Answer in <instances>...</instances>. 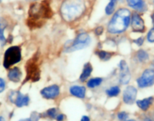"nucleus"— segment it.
I'll use <instances>...</instances> for the list:
<instances>
[{
	"label": "nucleus",
	"mask_w": 154,
	"mask_h": 121,
	"mask_svg": "<svg viewBox=\"0 0 154 121\" xmlns=\"http://www.w3.org/2000/svg\"><path fill=\"white\" fill-rule=\"evenodd\" d=\"M52 15L48 0H44L41 3H34L29 10V26H41L44 19L49 18Z\"/></svg>",
	"instance_id": "obj_1"
},
{
	"label": "nucleus",
	"mask_w": 154,
	"mask_h": 121,
	"mask_svg": "<svg viewBox=\"0 0 154 121\" xmlns=\"http://www.w3.org/2000/svg\"><path fill=\"white\" fill-rule=\"evenodd\" d=\"M84 11L85 5L82 0H65L60 8L62 17L66 21H72L79 18Z\"/></svg>",
	"instance_id": "obj_2"
},
{
	"label": "nucleus",
	"mask_w": 154,
	"mask_h": 121,
	"mask_svg": "<svg viewBox=\"0 0 154 121\" xmlns=\"http://www.w3.org/2000/svg\"><path fill=\"white\" fill-rule=\"evenodd\" d=\"M131 14L126 8L118 10L108 24V31L110 33H120L127 29L130 23Z\"/></svg>",
	"instance_id": "obj_3"
},
{
	"label": "nucleus",
	"mask_w": 154,
	"mask_h": 121,
	"mask_svg": "<svg viewBox=\"0 0 154 121\" xmlns=\"http://www.w3.org/2000/svg\"><path fill=\"white\" fill-rule=\"evenodd\" d=\"M21 60V50L19 46H11L5 51L4 54L3 66L8 69Z\"/></svg>",
	"instance_id": "obj_4"
},
{
	"label": "nucleus",
	"mask_w": 154,
	"mask_h": 121,
	"mask_svg": "<svg viewBox=\"0 0 154 121\" xmlns=\"http://www.w3.org/2000/svg\"><path fill=\"white\" fill-rule=\"evenodd\" d=\"M38 62V57L36 55H34L27 61L26 65V81L31 80L32 82H36L40 79V69Z\"/></svg>",
	"instance_id": "obj_5"
},
{
	"label": "nucleus",
	"mask_w": 154,
	"mask_h": 121,
	"mask_svg": "<svg viewBox=\"0 0 154 121\" xmlns=\"http://www.w3.org/2000/svg\"><path fill=\"white\" fill-rule=\"evenodd\" d=\"M90 42H91V39L87 33H80L79 35H78V36L75 38L73 42H71L69 46L66 47L65 51L67 52H71V51H76V50L82 49L89 45Z\"/></svg>",
	"instance_id": "obj_6"
},
{
	"label": "nucleus",
	"mask_w": 154,
	"mask_h": 121,
	"mask_svg": "<svg viewBox=\"0 0 154 121\" xmlns=\"http://www.w3.org/2000/svg\"><path fill=\"white\" fill-rule=\"evenodd\" d=\"M137 85L140 88H146L154 84V70L152 69H146L142 73L141 76L137 80Z\"/></svg>",
	"instance_id": "obj_7"
},
{
	"label": "nucleus",
	"mask_w": 154,
	"mask_h": 121,
	"mask_svg": "<svg viewBox=\"0 0 154 121\" xmlns=\"http://www.w3.org/2000/svg\"><path fill=\"white\" fill-rule=\"evenodd\" d=\"M10 101L14 103L16 106L19 107L28 105L29 101V98L28 95H23L20 92H11L9 95Z\"/></svg>",
	"instance_id": "obj_8"
},
{
	"label": "nucleus",
	"mask_w": 154,
	"mask_h": 121,
	"mask_svg": "<svg viewBox=\"0 0 154 121\" xmlns=\"http://www.w3.org/2000/svg\"><path fill=\"white\" fill-rule=\"evenodd\" d=\"M41 95L47 99H53L58 96L60 94V88L57 85H50L48 87H45L41 91Z\"/></svg>",
	"instance_id": "obj_9"
},
{
	"label": "nucleus",
	"mask_w": 154,
	"mask_h": 121,
	"mask_svg": "<svg viewBox=\"0 0 154 121\" xmlns=\"http://www.w3.org/2000/svg\"><path fill=\"white\" fill-rule=\"evenodd\" d=\"M119 81L122 84H128L131 79V74L125 60H121V62L119 63Z\"/></svg>",
	"instance_id": "obj_10"
},
{
	"label": "nucleus",
	"mask_w": 154,
	"mask_h": 121,
	"mask_svg": "<svg viewBox=\"0 0 154 121\" xmlns=\"http://www.w3.org/2000/svg\"><path fill=\"white\" fill-rule=\"evenodd\" d=\"M137 91L135 87L128 86L123 92V101L127 104H131L134 102L137 97Z\"/></svg>",
	"instance_id": "obj_11"
},
{
	"label": "nucleus",
	"mask_w": 154,
	"mask_h": 121,
	"mask_svg": "<svg viewBox=\"0 0 154 121\" xmlns=\"http://www.w3.org/2000/svg\"><path fill=\"white\" fill-rule=\"evenodd\" d=\"M131 27L134 32H143L144 30V22L137 14H134L131 18Z\"/></svg>",
	"instance_id": "obj_12"
},
{
	"label": "nucleus",
	"mask_w": 154,
	"mask_h": 121,
	"mask_svg": "<svg viewBox=\"0 0 154 121\" xmlns=\"http://www.w3.org/2000/svg\"><path fill=\"white\" fill-rule=\"evenodd\" d=\"M69 92L74 96L79 98H85V88L84 86L79 85H72L69 88Z\"/></svg>",
	"instance_id": "obj_13"
},
{
	"label": "nucleus",
	"mask_w": 154,
	"mask_h": 121,
	"mask_svg": "<svg viewBox=\"0 0 154 121\" xmlns=\"http://www.w3.org/2000/svg\"><path fill=\"white\" fill-rule=\"evenodd\" d=\"M21 76V71L18 67H14V68L11 69L8 73V79L14 82H18L20 80Z\"/></svg>",
	"instance_id": "obj_14"
},
{
	"label": "nucleus",
	"mask_w": 154,
	"mask_h": 121,
	"mask_svg": "<svg viewBox=\"0 0 154 121\" xmlns=\"http://www.w3.org/2000/svg\"><path fill=\"white\" fill-rule=\"evenodd\" d=\"M154 101L153 97H149V98H144L143 100H138L137 101V105L140 107L141 110H148L151 104H152Z\"/></svg>",
	"instance_id": "obj_15"
},
{
	"label": "nucleus",
	"mask_w": 154,
	"mask_h": 121,
	"mask_svg": "<svg viewBox=\"0 0 154 121\" xmlns=\"http://www.w3.org/2000/svg\"><path fill=\"white\" fill-rule=\"evenodd\" d=\"M127 2L130 7L138 11H143L145 8V4L142 0H127Z\"/></svg>",
	"instance_id": "obj_16"
},
{
	"label": "nucleus",
	"mask_w": 154,
	"mask_h": 121,
	"mask_svg": "<svg viewBox=\"0 0 154 121\" xmlns=\"http://www.w3.org/2000/svg\"><path fill=\"white\" fill-rule=\"evenodd\" d=\"M91 71H92V67H91V64L90 63H86V64L84 65L83 70H82V73L80 76V80L81 81H85L89 77V76L91 75Z\"/></svg>",
	"instance_id": "obj_17"
},
{
	"label": "nucleus",
	"mask_w": 154,
	"mask_h": 121,
	"mask_svg": "<svg viewBox=\"0 0 154 121\" xmlns=\"http://www.w3.org/2000/svg\"><path fill=\"white\" fill-rule=\"evenodd\" d=\"M102 82V79L101 78H92V79H89L88 82H87V85H88L89 88H95V87L98 86L101 84Z\"/></svg>",
	"instance_id": "obj_18"
},
{
	"label": "nucleus",
	"mask_w": 154,
	"mask_h": 121,
	"mask_svg": "<svg viewBox=\"0 0 154 121\" xmlns=\"http://www.w3.org/2000/svg\"><path fill=\"white\" fill-rule=\"evenodd\" d=\"M119 92H120V88L119 86H112L106 91V95L109 97L117 96Z\"/></svg>",
	"instance_id": "obj_19"
},
{
	"label": "nucleus",
	"mask_w": 154,
	"mask_h": 121,
	"mask_svg": "<svg viewBox=\"0 0 154 121\" xmlns=\"http://www.w3.org/2000/svg\"><path fill=\"white\" fill-rule=\"evenodd\" d=\"M5 26H6V25H5V22L3 21V20L0 18V42L2 45H4V43L6 41V39L4 36V29H5Z\"/></svg>",
	"instance_id": "obj_20"
},
{
	"label": "nucleus",
	"mask_w": 154,
	"mask_h": 121,
	"mask_svg": "<svg viewBox=\"0 0 154 121\" xmlns=\"http://www.w3.org/2000/svg\"><path fill=\"white\" fill-rule=\"evenodd\" d=\"M96 54L98 55V57L101 59L102 60H108L112 56V54L108 51H103V50H100V51H97L96 52Z\"/></svg>",
	"instance_id": "obj_21"
},
{
	"label": "nucleus",
	"mask_w": 154,
	"mask_h": 121,
	"mask_svg": "<svg viewBox=\"0 0 154 121\" xmlns=\"http://www.w3.org/2000/svg\"><path fill=\"white\" fill-rule=\"evenodd\" d=\"M116 1V0H110L109 3L106 5V14H111L114 11V8H115Z\"/></svg>",
	"instance_id": "obj_22"
},
{
	"label": "nucleus",
	"mask_w": 154,
	"mask_h": 121,
	"mask_svg": "<svg viewBox=\"0 0 154 121\" xmlns=\"http://www.w3.org/2000/svg\"><path fill=\"white\" fill-rule=\"evenodd\" d=\"M137 58H138V60H140V61H141V62L146 60L148 59V57H149L147 53H146L145 51H143V50H140V51L137 52Z\"/></svg>",
	"instance_id": "obj_23"
},
{
	"label": "nucleus",
	"mask_w": 154,
	"mask_h": 121,
	"mask_svg": "<svg viewBox=\"0 0 154 121\" xmlns=\"http://www.w3.org/2000/svg\"><path fill=\"white\" fill-rule=\"evenodd\" d=\"M46 113L47 115L48 116H50L51 118H56V116H57V109L51 108L49 110H48V111Z\"/></svg>",
	"instance_id": "obj_24"
},
{
	"label": "nucleus",
	"mask_w": 154,
	"mask_h": 121,
	"mask_svg": "<svg viewBox=\"0 0 154 121\" xmlns=\"http://www.w3.org/2000/svg\"><path fill=\"white\" fill-rule=\"evenodd\" d=\"M128 117V115L126 112L122 111L118 113V119L121 121H125Z\"/></svg>",
	"instance_id": "obj_25"
},
{
	"label": "nucleus",
	"mask_w": 154,
	"mask_h": 121,
	"mask_svg": "<svg viewBox=\"0 0 154 121\" xmlns=\"http://www.w3.org/2000/svg\"><path fill=\"white\" fill-rule=\"evenodd\" d=\"M147 39L149 42H154V28L151 29L147 34Z\"/></svg>",
	"instance_id": "obj_26"
},
{
	"label": "nucleus",
	"mask_w": 154,
	"mask_h": 121,
	"mask_svg": "<svg viewBox=\"0 0 154 121\" xmlns=\"http://www.w3.org/2000/svg\"><path fill=\"white\" fill-rule=\"evenodd\" d=\"M5 82L4 81L3 79L0 78V93L2 92L5 90Z\"/></svg>",
	"instance_id": "obj_27"
},
{
	"label": "nucleus",
	"mask_w": 154,
	"mask_h": 121,
	"mask_svg": "<svg viewBox=\"0 0 154 121\" xmlns=\"http://www.w3.org/2000/svg\"><path fill=\"white\" fill-rule=\"evenodd\" d=\"M29 119H30L31 121H38V119H39V116H38V114L36 112H33Z\"/></svg>",
	"instance_id": "obj_28"
},
{
	"label": "nucleus",
	"mask_w": 154,
	"mask_h": 121,
	"mask_svg": "<svg viewBox=\"0 0 154 121\" xmlns=\"http://www.w3.org/2000/svg\"><path fill=\"white\" fill-rule=\"evenodd\" d=\"M134 42H135V43H137V45H141L142 44H143V37H140V38H139V39H136V40H134Z\"/></svg>",
	"instance_id": "obj_29"
},
{
	"label": "nucleus",
	"mask_w": 154,
	"mask_h": 121,
	"mask_svg": "<svg viewBox=\"0 0 154 121\" xmlns=\"http://www.w3.org/2000/svg\"><path fill=\"white\" fill-rule=\"evenodd\" d=\"M102 32H103V27H101V26H99L95 29V33L97 35H100Z\"/></svg>",
	"instance_id": "obj_30"
},
{
	"label": "nucleus",
	"mask_w": 154,
	"mask_h": 121,
	"mask_svg": "<svg viewBox=\"0 0 154 121\" xmlns=\"http://www.w3.org/2000/svg\"><path fill=\"white\" fill-rule=\"evenodd\" d=\"M64 118V116L63 114H57V116H56V119L57 121H62Z\"/></svg>",
	"instance_id": "obj_31"
},
{
	"label": "nucleus",
	"mask_w": 154,
	"mask_h": 121,
	"mask_svg": "<svg viewBox=\"0 0 154 121\" xmlns=\"http://www.w3.org/2000/svg\"><path fill=\"white\" fill-rule=\"evenodd\" d=\"M81 121H90V119L88 116H83L82 117V119H81Z\"/></svg>",
	"instance_id": "obj_32"
},
{
	"label": "nucleus",
	"mask_w": 154,
	"mask_h": 121,
	"mask_svg": "<svg viewBox=\"0 0 154 121\" xmlns=\"http://www.w3.org/2000/svg\"><path fill=\"white\" fill-rule=\"evenodd\" d=\"M20 121H31L30 119H20Z\"/></svg>",
	"instance_id": "obj_33"
},
{
	"label": "nucleus",
	"mask_w": 154,
	"mask_h": 121,
	"mask_svg": "<svg viewBox=\"0 0 154 121\" xmlns=\"http://www.w3.org/2000/svg\"><path fill=\"white\" fill-rule=\"evenodd\" d=\"M0 121H5V119H4V118L2 117V116H0Z\"/></svg>",
	"instance_id": "obj_34"
},
{
	"label": "nucleus",
	"mask_w": 154,
	"mask_h": 121,
	"mask_svg": "<svg viewBox=\"0 0 154 121\" xmlns=\"http://www.w3.org/2000/svg\"><path fill=\"white\" fill-rule=\"evenodd\" d=\"M152 23H153V25H154V13L152 14Z\"/></svg>",
	"instance_id": "obj_35"
},
{
	"label": "nucleus",
	"mask_w": 154,
	"mask_h": 121,
	"mask_svg": "<svg viewBox=\"0 0 154 121\" xmlns=\"http://www.w3.org/2000/svg\"><path fill=\"white\" fill-rule=\"evenodd\" d=\"M144 121H151V119H149V118H146V119H145V120Z\"/></svg>",
	"instance_id": "obj_36"
},
{
	"label": "nucleus",
	"mask_w": 154,
	"mask_h": 121,
	"mask_svg": "<svg viewBox=\"0 0 154 121\" xmlns=\"http://www.w3.org/2000/svg\"><path fill=\"white\" fill-rule=\"evenodd\" d=\"M125 121H135L134 119H129V120H125Z\"/></svg>",
	"instance_id": "obj_37"
},
{
	"label": "nucleus",
	"mask_w": 154,
	"mask_h": 121,
	"mask_svg": "<svg viewBox=\"0 0 154 121\" xmlns=\"http://www.w3.org/2000/svg\"><path fill=\"white\" fill-rule=\"evenodd\" d=\"M153 65H154V62H153Z\"/></svg>",
	"instance_id": "obj_38"
},
{
	"label": "nucleus",
	"mask_w": 154,
	"mask_h": 121,
	"mask_svg": "<svg viewBox=\"0 0 154 121\" xmlns=\"http://www.w3.org/2000/svg\"><path fill=\"white\" fill-rule=\"evenodd\" d=\"M33 1H34V0H33Z\"/></svg>",
	"instance_id": "obj_39"
}]
</instances>
